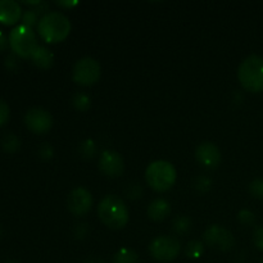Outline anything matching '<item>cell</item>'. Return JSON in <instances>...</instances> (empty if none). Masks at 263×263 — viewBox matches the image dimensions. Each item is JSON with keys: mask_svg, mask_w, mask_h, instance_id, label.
Wrapping results in <instances>:
<instances>
[{"mask_svg": "<svg viewBox=\"0 0 263 263\" xmlns=\"http://www.w3.org/2000/svg\"><path fill=\"white\" fill-rule=\"evenodd\" d=\"M72 25L67 15L61 12H48L39 20L37 31L40 37L49 44H58L71 33Z\"/></svg>", "mask_w": 263, "mask_h": 263, "instance_id": "6da1fadb", "label": "cell"}, {"mask_svg": "<svg viewBox=\"0 0 263 263\" xmlns=\"http://www.w3.org/2000/svg\"><path fill=\"white\" fill-rule=\"evenodd\" d=\"M98 216L100 221L113 230L123 229L128 222V210L125 202L117 195H107L98 205Z\"/></svg>", "mask_w": 263, "mask_h": 263, "instance_id": "7a4b0ae2", "label": "cell"}, {"mask_svg": "<svg viewBox=\"0 0 263 263\" xmlns=\"http://www.w3.org/2000/svg\"><path fill=\"white\" fill-rule=\"evenodd\" d=\"M241 86L249 92L263 91V57L252 54L247 57L238 68Z\"/></svg>", "mask_w": 263, "mask_h": 263, "instance_id": "3957f363", "label": "cell"}, {"mask_svg": "<svg viewBox=\"0 0 263 263\" xmlns=\"http://www.w3.org/2000/svg\"><path fill=\"white\" fill-rule=\"evenodd\" d=\"M176 170L167 161H154L146 167L145 180L149 186L156 192H166L176 182Z\"/></svg>", "mask_w": 263, "mask_h": 263, "instance_id": "277c9868", "label": "cell"}, {"mask_svg": "<svg viewBox=\"0 0 263 263\" xmlns=\"http://www.w3.org/2000/svg\"><path fill=\"white\" fill-rule=\"evenodd\" d=\"M8 41L12 50L22 58H31L40 46L32 28L25 25H18L12 28Z\"/></svg>", "mask_w": 263, "mask_h": 263, "instance_id": "5b68a950", "label": "cell"}, {"mask_svg": "<svg viewBox=\"0 0 263 263\" xmlns=\"http://www.w3.org/2000/svg\"><path fill=\"white\" fill-rule=\"evenodd\" d=\"M102 74V68L97 59L91 57H84L74 63L72 69V79L77 85L91 86L97 84Z\"/></svg>", "mask_w": 263, "mask_h": 263, "instance_id": "8992f818", "label": "cell"}, {"mask_svg": "<svg viewBox=\"0 0 263 263\" xmlns=\"http://www.w3.org/2000/svg\"><path fill=\"white\" fill-rule=\"evenodd\" d=\"M180 252H181V244L174 236H157L149 246V253L158 262L174 261L179 257Z\"/></svg>", "mask_w": 263, "mask_h": 263, "instance_id": "52a82bcc", "label": "cell"}, {"mask_svg": "<svg viewBox=\"0 0 263 263\" xmlns=\"http://www.w3.org/2000/svg\"><path fill=\"white\" fill-rule=\"evenodd\" d=\"M203 240L205 246L221 252L230 251L235 243L233 233L221 225H211L203 234Z\"/></svg>", "mask_w": 263, "mask_h": 263, "instance_id": "ba28073f", "label": "cell"}, {"mask_svg": "<svg viewBox=\"0 0 263 263\" xmlns=\"http://www.w3.org/2000/svg\"><path fill=\"white\" fill-rule=\"evenodd\" d=\"M25 123L28 130L35 134H45L53 126V117L50 112L44 108H31L25 115Z\"/></svg>", "mask_w": 263, "mask_h": 263, "instance_id": "9c48e42d", "label": "cell"}, {"mask_svg": "<svg viewBox=\"0 0 263 263\" xmlns=\"http://www.w3.org/2000/svg\"><path fill=\"white\" fill-rule=\"evenodd\" d=\"M91 193L85 187H76L69 193L68 199H67V207L72 215L85 216L91 210Z\"/></svg>", "mask_w": 263, "mask_h": 263, "instance_id": "30bf717a", "label": "cell"}, {"mask_svg": "<svg viewBox=\"0 0 263 263\" xmlns=\"http://www.w3.org/2000/svg\"><path fill=\"white\" fill-rule=\"evenodd\" d=\"M99 170L108 177H120L125 171V162L118 152L107 151L100 154Z\"/></svg>", "mask_w": 263, "mask_h": 263, "instance_id": "8fae6325", "label": "cell"}, {"mask_svg": "<svg viewBox=\"0 0 263 263\" xmlns=\"http://www.w3.org/2000/svg\"><path fill=\"white\" fill-rule=\"evenodd\" d=\"M195 158L202 164L203 167L208 170H215L220 166L222 161V156L217 145H215L211 141H204L199 144L195 149Z\"/></svg>", "mask_w": 263, "mask_h": 263, "instance_id": "7c38bea8", "label": "cell"}, {"mask_svg": "<svg viewBox=\"0 0 263 263\" xmlns=\"http://www.w3.org/2000/svg\"><path fill=\"white\" fill-rule=\"evenodd\" d=\"M22 17V8L15 0H0V22L14 25Z\"/></svg>", "mask_w": 263, "mask_h": 263, "instance_id": "4fadbf2b", "label": "cell"}, {"mask_svg": "<svg viewBox=\"0 0 263 263\" xmlns=\"http://www.w3.org/2000/svg\"><path fill=\"white\" fill-rule=\"evenodd\" d=\"M170 213H171V205L166 199H162V198L153 200L148 207L149 218L157 221V222L163 221L164 218L168 217Z\"/></svg>", "mask_w": 263, "mask_h": 263, "instance_id": "5bb4252c", "label": "cell"}, {"mask_svg": "<svg viewBox=\"0 0 263 263\" xmlns=\"http://www.w3.org/2000/svg\"><path fill=\"white\" fill-rule=\"evenodd\" d=\"M31 59H32L33 64L41 69L50 68L54 63L53 53L45 46H39L35 53H33V55L31 57Z\"/></svg>", "mask_w": 263, "mask_h": 263, "instance_id": "9a60e30c", "label": "cell"}, {"mask_svg": "<svg viewBox=\"0 0 263 263\" xmlns=\"http://www.w3.org/2000/svg\"><path fill=\"white\" fill-rule=\"evenodd\" d=\"M113 263H139V256L133 249L122 248L115 254Z\"/></svg>", "mask_w": 263, "mask_h": 263, "instance_id": "2e32d148", "label": "cell"}, {"mask_svg": "<svg viewBox=\"0 0 263 263\" xmlns=\"http://www.w3.org/2000/svg\"><path fill=\"white\" fill-rule=\"evenodd\" d=\"M203 253H204V244L202 241L192 240L185 247V254L189 258H199Z\"/></svg>", "mask_w": 263, "mask_h": 263, "instance_id": "e0dca14e", "label": "cell"}, {"mask_svg": "<svg viewBox=\"0 0 263 263\" xmlns=\"http://www.w3.org/2000/svg\"><path fill=\"white\" fill-rule=\"evenodd\" d=\"M190 226H192V221L186 216H177L174 221H172V229L176 231L177 234H185L189 231Z\"/></svg>", "mask_w": 263, "mask_h": 263, "instance_id": "ac0fdd59", "label": "cell"}, {"mask_svg": "<svg viewBox=\"0 0 263 263\" xmlns=\"http://www.w3.org/2000/svg\"><path fill=\"white\" fill-rule=\"evenodd\" d=\"M2 146L7 152H14L20 148V139L13 133H8L3 136Z\"/></svg>", "mask_w": 263, "mask_h": 263, "instance_id": "d6986e66", "label": "cell"}, {"mask_svg": "<svg viewBox=\"0 0 263 263\" xmlns=\"http://www.w3.org/2000/svg\"><path fill=\"white\" fill-rule=\"evenodd\" d=\"M72 104L76 108L77 110H81V112H85L90 108V104H91V100L87 97L86 94H82V92H79V94L74 95L72 98Z\"/></svg>", "mask_w": 263, "mask_h": 263, "instance_id": "ffe728a7", "label": "cell"}, {"mask_svg": "<svg viewBox=\"0 0 263 263\" xmlns=\"http://www.w3.org/2000/svg\"><path fill=\"white\" fill-rule=\"evenodd\" d=\"M80 152H81V156L85 157V158H91V157H94L95 152H97V145H95L94 140L87 139V140L82 141L81 145H80Z\"/></svg>", "mask_w": 263, "mask_h": 263, "instance_id": "44dd1931", "label": "cell"}, {"mask_svg": "<svg viewBox=\"0 0 263 263\" xmlns=\"http://www.w3.org/2000/svg\"><path fill=\"white\" fill-rule=\"evenodd\" d=\"M249 192L254 198L263 199V179H256L249 185Z\"/></svg>", "mask_w": 263, "mask_h": 263, "instance_id": "7402d4cb", "label": "cell"}, {"mask_svg": "<svg viewBox=\"0 0 263 263\" xmlns=\"http://www.w3.org/2000/svg\"><path fill=\"white\" fill-rule=\"evenodd\" d=\"M238 220L239 222L243 223V225L251 226L253 225L254 221H256V216H254V213L252 212V211L243 210L238 213Z\"/></svg>", "mask_w": 263, "mask_h": 263, "instance_id": "603a6c76", "label": "cell"}, {"mask_svg": "<svg viewBox=\"0 0 263 263\" xmlns=\"http://www.w3.org/2000/svg\"><path fill=\"white\" fill-rule=\"evenodd\" d=\"M22 21H23V25L32 28V26L36 25V22H37V15H36V13L33 12V10L31 9L26 10V12L22 14Z\"/></svg>", "mask_w": 263, "mask_h": 263, "instance_id": "cb8c5ba5", "label": "cell"}, {"mask_svg": "<svg viewBox=\"0 0 263 263\" xmlns=\"http://www.w3.org/2000/svg\"><path fill=\"white\" fill-rule=\"evenodd\" d=\"M9 115H10V109L9 107H8L7 102L0 98V126L4 125V123L9 120Z\"/></svg>", "mask_w": 263, "mask_h": 263, "instance_id": "d4e9b609", "label": "cell"}, {"mask_svg": "<svg viewBox=\"0 0 263 263\" xmlns=\"http://www.w3.org/2000/svg\"><path fill=\"white\" fill-rule=\"evenodd\" d=\"M253 243L259 251H263V226L256 228L253 233Z\"/></svg>", "mask_w": 263, "mask_h": 263, "instance_id": "484cf974", "label": "cell"}, {"mask_svg": "<svg viewBox=\"0 0 263 263\" xmlns=\"http://www.w3.org/2000/svg\"><path fill=\"white\" fill-rule=\"evenodd\" d=\"M195 187L199 192H207L211 187V180L208 177H198L197 181H195Z\"/></svg>", "mask_w": 263, "mask_h": 263, "instance_id": "4316f807", "label": "cell"}, {"mask_svg": "<svg viewBox=\"0 0 263 263\" xmlns=\"http://www.w3.org/2000/svg\"><path fill=\"white\" fill-rule=\"evenodd\" d=\"M39 154H40L43 158H51V157H53V148H51L50 145H48V144H44L40 148V151H39Z\"/></svg>", "mask_w": 263, "mask_h": 263, "instance_id": "83f0119b", "label": "cell"}, {"mask_svg": "<svg viewBox=\"0 0 263 263\" xmlns=\"http://www.w3.org/2000/svg\"><path fill=\"white\" fill-rule=\"evenodd\" d=\"M8 43H9V41L7 40V36H5L4 32L0 30V51H3L5 48H7Z\"/></svg>", "mask_w": 263, "mask_h": 263, "instance_id": "f1b7e54d", "label": "cell"}, {"mask_svg": "<svg viewBox=\"0 0 263 263\" xmlns=\"http://www.w3.org/2000/svg\"><path fill=\"white\" fill-rule=\"evenodd\" d=\"M57 4H58L59 7H63V8H72V7H74V5L79 4V3L77 2H57Z\"/></svg>", "mask_w": 263, "mask_h": 263, "instance_id": "f546056e", "label": "cell"}, {"mask_svg": "<svg viewBox=\"0 0 263 263\" xmlns=\"http://www.w3.org/2000/svg\"><path fill=\"white\" fill-rule=\"evenodd\" d=\"M85 263H105L104 261H102V259L99 258H95V257H92V258H89L85 261Z\"/></svg>", "mask_w": 263, "mask_h": 263, "instance_id": "4dcf8cb0", "label": "cell"}, {"mask_svg": "<svg viewBox=\"0 0 263 263\" xmlns=\"http://www.w3.org/2000/svg\"><path fill=\"white\" fill-rule=\"evenodd\" d=\"M8 263H17V262H12V261H10V262H8Z\"/></svg>", "mask_w": 263, "mask_h": 263, "instance_id": "1f68e13d", "label": "cell"}, {"mask_svg": "<svg viewBox=\"0 0 263 263\" xmlns=\"http://www.w3.org/2000/svg\"><path fill=\"white\" fill-rule=\"evenodd\" d=\"M261 263H263V259H262V261H261Z\"/></svg>", "mask_w": 263, "mask_h": 263, "instance_id": "d6a6232c", "label": "cell"}]
</instances>
